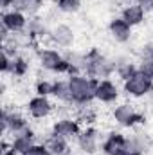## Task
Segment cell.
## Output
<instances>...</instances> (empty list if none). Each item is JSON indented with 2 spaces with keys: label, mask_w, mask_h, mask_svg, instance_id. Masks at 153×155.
I'll return each instance as SVG.
<instances>
[{
  "label": "cell",
  "mask_w": 153,
  "mask_h": 155,
  "mask_svg": "<svg viewBox=\"0 0 153 155\" xmlns=\"http://www.w3.org/2000/svg\"><path fill=\"white\" fill-rule=\"evenodd\" d=\"M69 85H70V94H72V105L74 107L92 105L96 101L97 79L90 78L88 74H76V76H69Z\"/></svg>",
  "instance_id": "6da1fadb"
},
{
  "label": "cell",
  "mask_w": 153,
  "mask_h": 155,
  "mask_svg": "<svg viewBox=\"0 0 153 155\" xmlns=\"http://www.w3.org/2000/svg\"><path fill=\"white\" fill-rule=\"evenodd\" d=\"M128 135L121 130H110L106 135H103L101 141V153L103 155H117L126 150Z\"/></svg>",
  "instance_id": "4fadbf2b"
},
{
  "label": "cell",
  "mask_w": 153,
  "mask_h": 155,
  "mask_svg": "<svg viewBox=\"0 0 153 155\" xmlns=\"http://www.w3.org/2000/svg\"><path fill=\"white\" fill-rule=\"evenodd\" d=\"M101 141H103V134L99 132V128L96 124H92V126H85L81 130V134L76 139V146L79 153L96 155L97 152H101Z\"/></svg>",
  "instance_id": "8992f818"
},
{
  "label": "cell",
  "mask_w": 153,
  "mask_h": 155,
  "mask_svg": "<svg viewBox=\"0 0 153 155\" xmlns=\"http://www.w3.org/2000/svg\"><path fill=\"white\" fill-rule=\"evenodd\" d=\"M139 58H153V40L151 41H146L144 45H141Z\"/></svg>",
  "instance_id": "f546056e"
},
{
  "label": "cell",
  "mask_w": 153,
  "mask_h": 155,
  "mask_svg": "<svg viewBox=\"0 0 153 155\" xmlns=\"http://www.w3.org/2000/svg\"><path fill=\"white\" fill-rule=\"evenodd\" d=\"M112 119L119 128H128V130H133L137 128L139 124L144 123V114H141L137 110L135 105L124 101V103H117L112 110Z\"/></svg>",
  "instance_id": "277c9868"
},
{
  "label": "cell",
  "mask_w": 153,
  "mask_h": 155,
  "mask_svg": "<svg viewBox=\"0 0 153 155\" xmlns=\"http://www.w3.org/2000/svg\"><path fill=\"white\" fill-rule=\"evenodd\" d=\"M83 7V0H54V9L63 15H76Z\"/></svg>",
  "instance_id": "484cf974"
},
{
  "label": "cell",
  "mask_w": 153,
  "mask_h": 155,
  "mask_svg": "<svg viewBox=\"0 0 153 155\" xmlns=\"http://www.w3.org/2000/svg\"><path fill=\"white\" fill-rule=\"evenodd\" d=\"M29 69H31L29 60H27L24 54H18V56L13 58V63H11V71H9V74L15 76V78H24V76H27Z\"/></svg>",
  "instance_id": "cb8c5ba5"
},
{
  "label": "cell",
  "mask_w": 153,
  "mask_h": 155,
  "mask_svg": "<svg viewBox=\"0 0 153 155\" xmlns=\"http://www.w3.org/2000/svg\"><path fill=\"white\" fill-rule=\"evenodd\" d=\"M77 119L81 124L85 126H92L96 124L97 121V108L92 107V105H83V107H77Z\"/></svg>",
  "instance_id": "d4e9b609"
},
{
  "label": "cell",
  "mask_w": 153,
  "mask_h": 155,
  "mask_svg": "<svg viewBox=\"0 0 153 155\" xmlns=\"http://www.w3.org/2000/svg\"><path fill=\"white\" fill-rule=\"evenodd\" d=\"M150 155H153V148H151V152H150Z\"/></svg>",
  "instance_id": "f35d334b"
},
{
  "label": "cell",
  "mask_w": 153,
  "mask_h": 155,
  "mask_svg": "<svg viewBox=\"0 0 153 155\" xmlns=\"http://www.w3.org/2000/svg\"><path fill=\"white\" fill-rule=\"evenodd\" d=\"M13 54H9L7 51H4L2 49V61H0V71H2V74L4 76H7L9 74V71H11V63H13Z\"/></svg>",
  "instance_id": "f1b7e54d"
},
{
  "label": "cell",
  "mask_w": 153,
  "mask_h": 155,
  "mask_svg": "<svg viewBox=\"0 0 153 155\" xmlns=\"http://www.w3.org/2000/svg\"><path fill=\"white\" fill-rule=\"evenodd\" d=\"M122 92L128 97L133 99H144L153 92V78L146 76L142 72H135L133 76H130L126 81H122Z\"/></svg>",
  "instance_id": "5b68a950"
},
{
  "label": "cell",
  "mask_w": 153,
  "mask_h": 155,
  "mask_svg": "<svg viewBox=\"0 0 153 155\" xmlns=\"http://www.w3.org/2000/svg\"><path fill=\"white\" fill-rule=\"evenodd\" d=\"M115 76L119 78L121 81H126L130 76H133L139 67H137V61L133 58H130L128 54H119L115 56Z\"/></svg>",
  "instance_id": "ffe728a7"
},
{
  "label": "cell",
  "mask_w": 153,
  "mask_h": 155,
  "mask_svg": "<svg viewBox=\"0 0 153 155\" xmlns=\"http://www.w3.org/2000/svg\"><path fill=\"white\" fill-rule=\"evenodd\" d=\"M153 148V139L146 130H137L133 128L132 134H128V143L126 150L133 155H150Z\"/></svg>",
  "instance_id": "30bf717a"
},
{
  "label": "cell",
  "mask_w": 153,
  "mask_h": 155,
  "mask_svg": "<svg viewBox=\"0 0 153 155\" xmlns=\"http://www.w3.org/2000/svg\"><path fill=\"white\" fill-rule=\"evenodd\" d=\"M27 22H29V16H25L22 11L18 9H7V11H2V16H0V24L4 27H7L13 35H22L25 33L27 29Z\"/></svg>",
  "instance_id": "5bb4252c"
},
{
  "label": "cell",
  "mask_w": 153,
  "mask_h": 155,
  "mask_svg": "<svg viewBox=\"0 0 153 155\" xmlns=\"http://www.w3.org/2000/svg\"><path fill=\"white\" fill-rule=\"evenodd\" d=\"M38 58V65L50 72V74H67L69 76V61L65 60V54L58 49V47H41L36 52Z\"/></svg>",
  "instance_id": "3957f363"
},
{
  "label": "cell",
  "mask_w": 153,
  "mask_h": 155,
  "mask_svg": "<svg viewBox=\"0 0 153 155\" xmlns=\"http://www.w3.org/2000/svg\"><path fill=\"white\" fill-rule=\"evenodd\" d=\"M65 60L69 61V76L86 74V54L85 52H77V51L69 49L65 52Z\"/></svg>",
  "instance_id": "44dd1931"
},
{
  "label": "cell",
  "mask_w": 153,
  "mask_h": 155,
  "mask_svg": "<svg viewBox=\"0 0 153 155\" xmlns=\"http://www.w3.org/2000/svg\"><path fill=\"white\" fill-rule=\"evenodd\" d=\"M86 54V74L94 79H108L115 76V60L103 54L99 49L92 47Z\"/></svg>",
  "instance_id": "7a4b0ae2"
},
{
  "label": "cell",
  "mask_w": 153,
  "mask_h": 155,
  "mask_svg": "<svg viewBox=\"0 0 153 155\" xmlns=\"http://www.w3.org/2000/svg\"><path fill=\"white\" fill-rule=\"evenodd\" d=\"M13 4H15V0H0V7H2V11L11 9V7H13Z\"/></svg>",
  "instance_id": "836d02e7"
},
{
  "label": "cell",
  "mask_w": 153,
  "mask_h": 155,
  "mask_svg": "<svg viewBox=\"0 0 153 155\" xmlns=\"http://www.w3.org/2000/svg\"><path fill=\"white\" fill-rule=\"evenodd\" d=\"M52 88H54V79H47V78H40L34 83V94L38 96H52Z\"/></svg>",
  "instance_id": "4316f807"
},
{
  "label": "cell",
  "mask_w": 153,
  "mask_h": 155,
  "mask_svg": "<svg viewBox=\"0 0 153 155\" xmlns=\"http://www.w3.org/2000/svg\"><path fill=\"white\" fill-rule=\"evenodd\" d=\"M49 40L52 43V47H58V49H70L76 41V33L74 29L69 25V24H54L50 27V35H49Z\"/></svg>",
  "instance_id": "7c38bea8"
},
{
  "label": "cell",
  "mask_w": 153,
  "mask_h": 155,
  "mask_svg": "<svg viewBox=\"0 0 153 155\" xmlns=\"http://www.w3.org/2000/svg\"><path fill=\"white\" fill-rule=\"evenodd\" d=\"M137 67H139V72L153 78V58H139Z\"/></svg>",
  "instance_id": "83f0119b"
},
{
  "label": "cell",
  "mask_w": 153,
  "mask_h": 155,
  "mask_svg": "<svg viewBox=\"0 0 153 155\" xmlns=\"http://www.w3.org/2000/svg\"><path fill=\"white\" fill-rule=\"evenodd\" d=\"M25 155H50V152L47 150V146H45L43 143H36Z\"/></svg>",
  "instance_id": "4dcf8cb0"
},
{
  "label": "cell",
  "mask_w": 153,
  "mask_h": 155,
  "mask_svg": "<svg viewBox=\"0 0 153 155\" xmlns=\"http://www.w3.org/2000/svg\"><path fill=\"white\" fill-rule=\"evenodd\" d=\"M121 97V87L117 85L112 78L108 79H99L96 87V101L101 105H117Z\"/></svg>",
  "instance_id": "8fae6325"
},
{
  "label": "cell",
  "mask_w": 153,
  "mask_h": 155,
  "mask_svg": "<svg viewBox=\"0 0 153 155\" xmlns=\"http://www.w3.org/2000/svg\"><path fill=\"white\" fill-rule=\"evenodd\" d=\"M81 130H83V126H81L79 119L77 117H72V116L56 117V121L50 126V132L52 134H56V135L70 141V143H76V139H77V135L81 134Z\"/></svg>",
  "instance_id": "9c48e42d"
},
{
  "label": "cell",
  "mask_w": 153,
  "mask_h": 155,
  "mask_svg": "<svg viewBox=\"0 0 153 155\" xmlns=\"http://www.w3.org/2000/svg\"><path fill=\"white\" fill-rule=\"evenodd\" d=\"M146 13H153V0H135Z\"/></svg>",
  "instance_id": "d6a6232c"
},
{
  "label": "cell",
  "mask_w": 153,
  "mask_h": 155,
  "mask_svg": "<svg viewBox=\"0 0 153 155\" xmlns=\"http://www.w3.org/2000/svg\"><path fill=\"white\" fill-rule=\"evenodd\" d=\"M126 2H135V0H124V4H126Z\"/></svg>",
  "instance_id": "8d00e7d4"
},
{
  "label": "cell",
  "mask_w": 153,
  "mask_h": 155,
  "mask_svg": "<svg viewBox=\"0 0 153 155\" xmlns=\"http://www.w3.org/2000/svg\"><path fill=\"white\" fill-rule=\"evenodd\" d=\"M43 5H45V0H15L13 9H18L25 16L31 18V16L40 15V11L43 9Z\"/></svg>",
  "instance_id": "603a6c76"
},
{
  "label": "cell",
  "mask_w": 153,
  "mask_h": 155,
  "mask_svg": "<svg viewBox=\"0 0 153 155\" xmlns=\"http://www.w3.org/2000/svg\"><path fill=\"white\" fill-rule=\"evenodd\" d=\"M108 35H110V38L114 40L115 43L124 45L133 36V27L128 22H124L121 16H114L108 22Z\"/></svg>",
  "instance_id": "9a60e30c"
},
{
  "label": "cell",
  "mask_w": 153,
  "mask_h": 155,
  "mask_svg": "<svg viewBox=\"0 0 153 155\" xmlns=\"http://www.w3.org/2000/svg\"><path fill=\"white\" fill-rule=\"evenodd\" d=\"M148 97H150V103H151V105H153V92H151V94H150V96H148Z\"/></svg>",
  "instance_id": "d590c367"
},
{
  "label": "cell",
  "mask_w": 153,
  "mask_h": 155,
  "mask_svg": "<svg viewBox=\"0 0 153 155\" xmlns=\"http://www.w3.org/2000/svg\"><path fill=\"white\" fill-rule=\"evenodd\" d=\"M56 103L72 107V94H70V85H69V78L67 79H54V88H52V96H50Z\"/></svg>",
  "instance_id": "7402d4cb"
},
{
  "label": "cell",
  "mask_w": 153,
  "mask_h": 155,
  "mask_svg": "<svg viewBox=\"0 0 153 155\" xmlns=\"http://www.w3.org/2000/svg\"><path fill=\"white\" fill-rule=\"evenodd\" d=\"M70 155H85V153H70Z\"/></svg>",
  "instance_id": "74e56055"
},
{
  "label": "cell",
  "mask_w": 153,
  "mask_h": 155,
  "mask_svg": "<svg viewBox=\"0 0 153 155\" xmlns=\"http://www.w3.org/2000/svg\"><path fill=\"white\" fill-rule=\"evenodd\" d=\"M29 116L22 114L16 108L4 107L2 108V134L4 135H15L18 132H24L29 128Z\"/></svg>",
  "instance_id": "52a82bcc"
},
{
  "label": "cell",
  "mask_w": 153,
  "mask_h": 155,
  "mask_svg": "<svg viewBox=\"0 0 153 155\" xmlns=\"http://www.w3.org/2000/svg\"><path fill=\"white\" fill-rule=\"evenodd\" d=\"M117 155H133V153H130L128 150H124V152H121V153H117Z\"/></svg>",
  "instance_id": "e575fe53"
},
{
  "label": "cell",
  "mask_w": 153,
  "mask_h": 155,
  "mask_svg": "<svg viewBox=\"0 0 153 155\" xmlns=\"http://www.w3.org/2000/svg\"><path fill=\"white\" fill-rule=\"evenodd\" d=\"M25 35L31 41H41V40L49 38L50 35V27H49V22L47 18L43 16H31L29 22H27V29H25Z\"/></svg>",
  "instance_id": "e0dca14e"
},
{
  "label": "cell",
  "mask_w": 153,
  "mask_h": 155,
  "mask_svg": "<svg viewBox=\"0 0 153 155\" xmlns=\"http://www.w3.org/2000/svg\"><path fill=\"white\" fill-rule=\"evenodd\" d=\"M0 155H18L16 153V150L11 146V143H7L5 137L2 139V150H0Z\"/></svg>",
  "instance_id": "1f68e13d"
},
{
  "label": "cell",
  "mask_w": 153,
  "mask_h": 155,
  "mask_svg": "<svg viewBox=\"0 0 153 155\" xmlns=\"http://www.w3.org/2000/svg\"><path fill=\"white\" fill-rule=\"evenodd\" d=\"M36 132L29 126V128H25L24 132H18V134H15V135H11V146L16 150V153L18 155H25L38 141H36Z\"/></svg>",
  "instance_id": "2e32d148"
},
{
  "label": "cell",
  "mask_w": 153,
  "mask_h": 155,
  "mask_svg": "<svg viewBox=\"0 0 153 155\" xmlns=\"http://www.w3.org/2000/svg\"><path fill=\"white\" fill-rule=\"evenodd\" d=\"M56 107H54V101L49 97V96H38L34 94L33 97H29L27 105H25V112L27 116L34 121H45L54 114Z\"/></svg>",
  "instance_id": "ba28073f"
},
{
  "label": "cell",
  "mask_w": 153,
  "mask_h": 155,
  "mask_svg": "<svg viewBox=\"0 0 153 155\" xmlns=\"http://www.w3.org/2000/svg\"><path fill=\"white\" fill-rule=\"evenodd\" d=\"M146 15H148V13H146L137 2H126V4H122L119 16H121L124 22H128L132 27H137V25H142V24H144Z\"/></svg>",
  "instance_id": "ac0fdd59"
},
{
  "label": "cell",
  "mask_w": 153,
  "mask_h": 155,
  "mask_svg": "<svg viewBox=\"0 0 153 155\" xmlns=\"http://www.w3.org/2000/svg\"><path fill=\"white\" fill-rule=\"evenodd\" d=\"M41 143L47 146L50 155H70V152H72V146H70L72 143L63 139V137H60V135H56V134H52V132H49L43 137Z\"/></svg>",
  "instance_id": "d6986e66"
}]
</instances>
